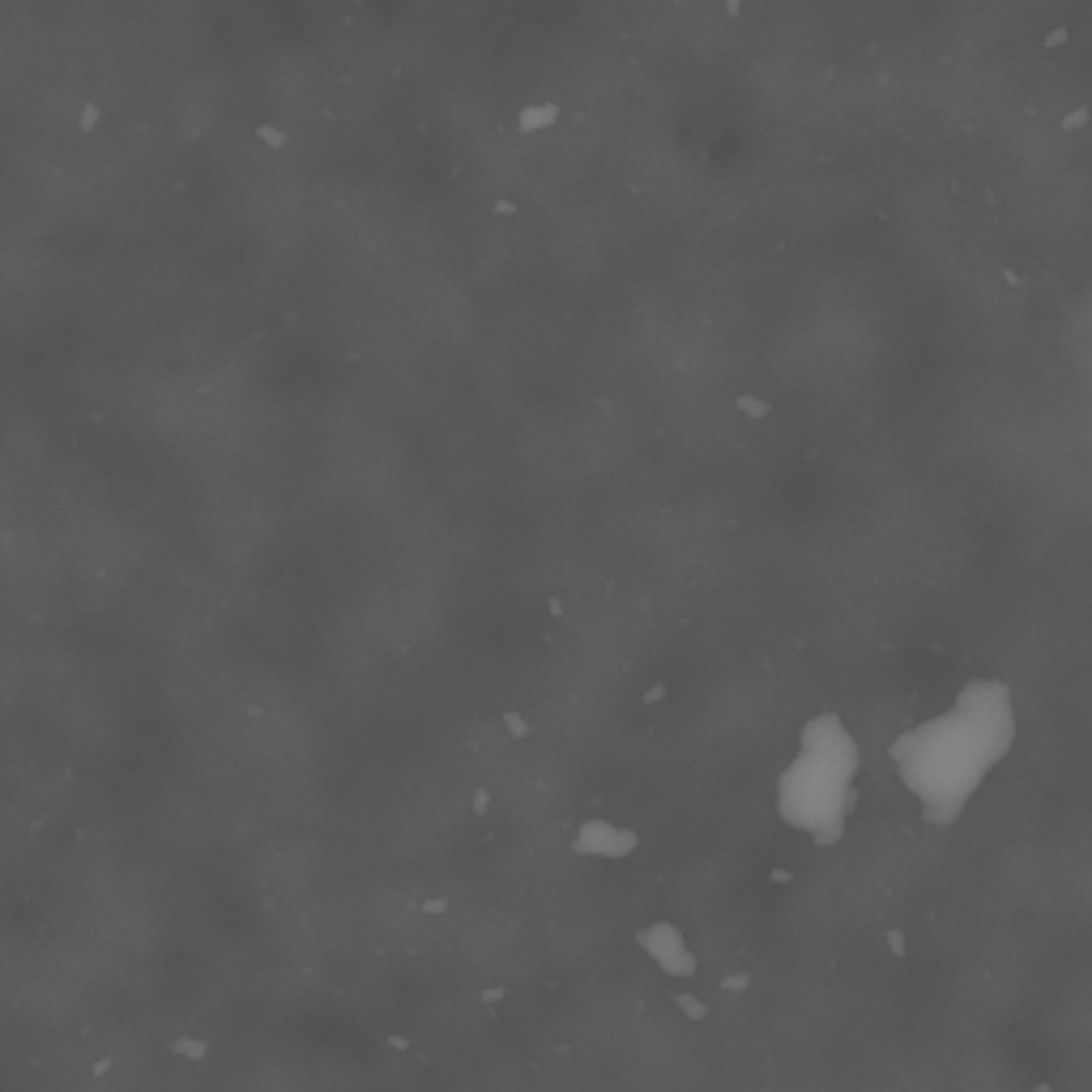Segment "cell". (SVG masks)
Masks as SVG:
<instances>
[{"mask_svg": "<svg viewBox=\"0 0 1092 1092\" xmlns=\"http://www.w3.org/2000/svg\"><path fill=\"white\" fill-rule=\"evenodd\" d=\"M858 768V747L836 713H824L802 726V755L785 768L776 806L789 828L811 832L815 841L832 845L845 832L849 785Z\"/></svg>", "mask_w": 1092, "mask_h": 1092, "instance_id": "cell-2", "label": "cell"}, {"mask_svg": "<svg viewBox=\"0 0 1092 1092\" xmlns=\"http://www.w3.org/2000/svg\"><path fill=\"white\" fill-rule=\"evenodd\" d=\"M1016 742L1012 692L1003 683H969L952 713L892 742L901 781L922 798L930 824H952L982 776Z\"/></svg>", "mask_w": 1092, "mask_h": 1092, "instance_id": "cell-1", "label": "cell"}]
</instances>
